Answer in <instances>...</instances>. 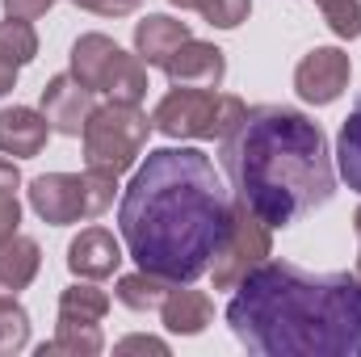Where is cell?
I'll return each instance as SVG.
<instances>
[{"label":"cell","mask_w":361,"mask_h":357,"mask_svg":"<svg viewBox=\"0 0 361 357\" xmlns=\"http://www.w3.org/2000/svg\"><path fill=\"white\" fill-rule=\"evenodd\" d=\"M231 193L197 147H156L118 202L122 244L135 265L185 286L210 273L231 227Z\"/></svg>","instance_id":"cell-1"},{"label":"cell","mask_w":361,"mask_h":357,"mask_svg":"<svg viewBox=\"0 0 361 357\" xmlns=\"http://www.w3.org/2000/svg\"><path fill=\"white\" fill-rule=\"evenodd\" d=\"M227 324L257 357H361V277L261 261L235 286Z\"/></svg>","instance_id":"cell-2"},{"label":"cell","mask_w":361,"mask_h":357,"mask_svg":"<svg viewBox=\"0 0 361 357\" xmlns=\"http://www.w3.org/2000/svg\"><path fill=\"white\" fill-rule=\"evenodd\" d=\"M219 160L235 198L269 227L298 223L336 193L324 126L290 105H248L240 126L219 139Z\"/></svg>","instance_id":"cell-3"},{"label":"cell","mask_w":361,"mask_h":357,"mask_svg":"<svg viewBox=\"0 0 361 357\" xmlns=\"http://www.w3.org/2000/svg\"><path fill=\"white\" fill-rule=\"evenodd\" d=\"M248 105L235 92L214 89H177L164 92L160 105L152 109V126L169 139H223L240 126Z\"/></svg>","instance_id":"cell-4"},{"label":"cell","mask_w":361,"mask_h":357,"mask_svg":"<svg viewBox=\"0 0 361 357\" xmlns=\"http://www.w3.org/2000/svg\"><path fill=\"white\" fill-rule=\"evenodd\" d=\"M152 131L156 126H152V118L139 105H126V101L97 105L89 114V122H85V135H80L85 139V164L122 177L126 169L139 164Z\"/></svg>","instance_id":"cell-5"},{"label":"cell","mask_w":361,"mask_h":357,"mask_svg":"<svg viewBox=\"0 0 361 357\" xmlns=\"http://www.w3.org/2000/svg\"><path fill=\"white\" fill-rule=\"evenodd\" d=\"M118 177L85 169V173H42L30 181V206L42 223L51 227H68L80 219H97L114 206Z\"/></svg>","instance_id":"cell-6"},{"label":"cell","mask_w":361,"mask_h":357,"mask_svg":"<svg viewBox=\"0 0 361 357\" xmlns=\"http://www.w3.org/2000/svg\"><path fill=\"white\" fill-rule=\"evenodd\" d=\"M72 76L92 92H105L109 101L139 105L147 97V63L139 55H126L105 34H80L72 42Z\"/></svg>","instance_id":"cell-7"},{"label":"cell","mask_w":361,"mask_h":357,"mask_svg":"<svg viewBox=\"0 0 361 357\" xmlns=\"http://www.w3.org/2000/svg\"><path fill=\"white\" fill-rule=\"evenodd\" d=\"M269 257H273V227L235 198L227 240L219 244V253H214V261H210V282H214V290H235L252 269L261 265V261H269Z\"/></svg>","instance_id":"cell-8"},{"label":"cell","mask_w":361,"mask_h":357,"mask_svg":"<svg viewBox=\"0 0 361 357\" xmlns=\"http://www.w3.org/2000/svg\"><path fill=\"white\" fill-rule=\"evenodd\" d=\"M353 76V59L341 47H315L298 59L294 68V89L307 105H332L341 92L349 89Z\"/></svg>","instance_id":"cell-9"},{"label":"cell","mask_w":361,"mask_h":357,"mask_svg":"<svg viewBox=\"0 0 361 357\" xmlns=\"http://www.w3.org/2000/svg\"><path fill=\"white\" fill-rule=\"evenodd\" d=\"M92 109H97L92 105V89H85L72 72L68 76H51L42 85V114H47L51 131H59L68 139H80L85 135V122H89Z\"/></svg>","instance_id":"cell-10"},{"label":"cell","mask_w":361,"mask_h":357,"mask_svg":"<svg viewBox=\"0 0 361 357\" xmlns=\"http://www.w3.org/2000/svg\"><path fill=\"white\" fill-rule=\"evenodd\" d=\"M164 76L177 89H219L223 76H227V59H223V51L214 42L189 38V42L177 47V55L164 63Z\"/></svg>","instance_id":"cell-11"},{"label":"cell","mask_w":361,"mask_h":357,"mask_svg":"<svg viewBox=\"0 0 361 357\" xmlns=\"http://www.w3.org/2000/svg\"><path fill=\"white\" fill-rule=\"evenodd\" d=\"M47 135H51V122H47L42 109H30V105L0 109V152L4 156L34 160V156H42Z\"/></svg>","instance_id":"cell-12"},{"label":"cell","mask_w":361,"mask_h":357,"mask_svg":"<svg viewBox=\"0 0 361 357\" xmlns=\"http://www.w3.org/2000/svg\"><path fill=\"white\" fill-rule=\"evenodd\" d=\"M118 265H122V244H118L114 231H105V227H85V231L68 244V269H72L76 277L101 282V277H109Z\"/></svg>","instance_id":"cell-13"},{"label":"cell","mask_w":361,"mask_h":357,"mask_svg":"<svg viewBox=\"0 0 361 357\" xmlns=\"http://www.w3.org/2000/svg\"><path fill=\"white\" fill-rule=\"evenodd\" d=\"M189 21H177L169 13H147L139 25H135V55L147 63V68H164L173 55H177L180 42H189Z\"/></svg>","instance_id":"cell-14"},{"label":"cell","mask_w":361,"mask_h":357,"mask_svg":"<svg viewBox=\"0 0 361 357\" xmlns=\"http://www.w3.org/2000/svg\"><path fill=\"white\" fill-rule=\"evenodd\" d=\"M160 320H164V328L173 337H197L214 320V298L206 290H193L189 282L185 286H173L169 298H164V307H160Z\"/></svg>","instance_id":"cell-15"},{"label":"cell","mask_w":361,"mask_h":357,"mask_svg":"<svg viewBox=\"0 0 361 357\" xmlns=\"http://www.w3.org/2000/svg\"><path fill=\"white\" fill-rule=\"evenodd\" d=\"M42 269V248L30 236H13L0 244V294L25 290Z\"/></svg>","instance_id":"cell-16"},{"label":"cell","mask_w":361,"mask_h":357,"mask_svg":"<svg viewBox=\"0 0 361 357\" xmlns=\"http://www.w3.org/2000/svg\"><path fill=\"white\" fill-rule=\"evenodd\" d=\"M105 349V337L97 324H80V320H59V332L55 341L38 345V357H55V353H68V357H97Z\"/></svg>","instance_id":"cell-17"},{"label":"cell","mask_w":361,"mask_h":357,"mask_svg":"<svg viewBox=\"0 0 361 357\" xmlns=\"http://www.w3.org/2000/svg\"><path fill=\"white\" fill-rule=\"evenodd\" d=\"M169 290H173V282H164V277L139 269V273L118 277V290H114V294H118V303L130 307V311H160L164 298H169Z\"/></svg>","instance_id":"cell-18"},{"label":"cell","mask_w":361,"mask_h":357,"mask_svg":"<svg viewBox=\"0 0 361 357\" xmlns=\"http://www.w3.org/2000/svg\"><path fill=\"white\" fill-rule=\"evenodd\" d=\"M109 311V294L97 290L89 277H80L76 286H68L59 294V320H80V324H101Z\"/></svg>","instance_id":"cell-19"},{"label":"cell","mask_w":361,"mask_h":357,"mask_svg":"<svg viewBox=\"0 0 361 357\" xmlns=\"http://www.w3.org/2000/svg\"><path fill=\"white\" fill-rule=\"evenodd\" d=\"M336 173L353 193H361V101L336 135Z\"/></svg>","instance_id":"cell-20"},{"label":"cell","mask_w":361,"mask_h":357,"mask_svg":"<svg viewBox=\"0 0 361 357\" xmlns=\"http://www.w3.org/2000/svg\"><path fill=\"white\" fill-rule=\"evenodd\" d=\"M0 59L13 63V68H25L38 59V34L30 21H17V17H4L0 21Z\"/></svg>","instance_id":"cell-21"},{"label":"cell","mask_w":361,"mask_h":357,"mask_svg":"<svg viewBox=\"0 0 361 357\" xmlns=\"http://www.w3.org/2000/svg\"><path fill=\"white\" fill-rule=\"evenodd\" d=\"M30 345V315L13 294H0V357L21 353Z\"/></svg>","instance_id":"cell-22"},{"label":"cell","mask_w":361,"mask_h":357,"mask_svg":"<svg viewBox=\"0 0 361 357\" xmlns=\"http://www.w3.org/2000/svg\"><path fill=\"white\" fill-rule=\"evenodd\" d=\"M319 13L336 38H361V4L357 0H319Z\"/></svg>","instance_id":"cell-23"},{"label":"cell","mask_w":361,"mask_h":357,"mask_svg":"<svg viewBox=\"0 0 361 357\" xmlns=\"http://www.w3.org/2000/svg\"><path fill=\"white\" fill-rule=\"evenodd\" d=\"M197 13L214 25V30H235L248 21L252 0H197Z\"/></svg>","instance_id":"cell-24"},{"label":"cell","mask_w":361,"mask_h":357,"mask_svg":"<svg viewBox=\"0 0 361 357\" xmlns=\"http://www.w3.org/2000/svg\"><path fill=\"white\" fill-rule=\"evenodd\" d=\"M4 4V17H17V21H38L42 13L55 8V0H0Z\"/></svg>","instance_id":"cell-25"},{"label":"cell","mask_w":361,"mask_h":357,"mask_svg":"<svg viewBox=\"0 0 361 357\" xmlns=\"http://www.w3.org/2000/svg\"><path fill=\"white\" fill-rule=\"evenodd\" d=\"M76 8H89V13H101V17H130L143 0H72Z\"/></svg>","instance_id":"cell-26"},{"label":"cell","mask_w":361,"mask_h":357,"mask_svg":"<svg viewBox=\"0 0 361 357\" xmlns=\"http://www.w3.org/2000/svg\"><path fill=\"white\" fill-rule=\"evenodd\" d=\"M17 223H21V206L13 193H0V244L17 236Z\"/></svg>","instance_id":"cell-27"},{"label":"cell","mask_w":361,"mask_h":357,"mask_svg":"<svg viewBox=\"0 0 361 357\" xmlns=\"http://www.w3.org/2000/svg\"><path fill=\"white\" fill-rule=\"evenodd\" d=\"M114 349H118V353H156V357H169V345H164L160 337H126V341H118Z\"/></svg>","instance_id":"cell-28"},{"label":"cell","mask_w":361,"mask_h":357,"mask_svg":"<svg viewBox=\"0 0 361 357\" xmlns=\"http://www.w3.org/2000/svg\"><path fill=\"white\" fill-rule=\"evenodd\" d=\"M17 185H21V173H17V164L0 156V193H17Z\"/></svg>","instance_id":"cell-29"},{"label":"cell","mask_w":361,"mask_h":357,"mask_svg":"<svg viewBox=\"0 0 361 357\" xmlns=\"http://www.w3.org/2000/svg\"><path fill=\"white\" fill-rule=\"evenodd\" d=\"M13 89H17V68L0 59V97H4V92H13Z\"/></svg>","instance_id":"cell-30"},{"label":"cell","mask_w":361,"mask_h":357,"mask_svg":"<svg viewBox=\"0 0 361 357\" xmlns=\"http://www.w3.org/2000/svg\"><path fill=\"white\" fill-rule=\"evenodd\" d=\"M169 4H177V8H197V0H169Z\"/></svg>","instance_id":"cell-31"},{"label":"cell","mask_w":361,"mask_h":357,"mask_svg":"<svg viewBox=\"0 0 361 357\" xmlns=\"http://www.w3.org/2000/svg\"><path fill=\"white\" fill-rule=\"evenodd\" d=\"M353 231H357V240H361V206H357V214H353Z\"/></svg>","instance_id":"cell-32"},{"label":"cell","mask_w":361,"mask_h":357,"mask_svg":"<svg viewBox=\"0 0 361 357\" xmlns=\"http://www.w3.org/2000/svg\"><path fill=\"white\" fill-rule=\"evenodd\" d=\"M357 277H361V253H357Z\"/></svg>","instance_id":"cell-33"}]
</instances>
